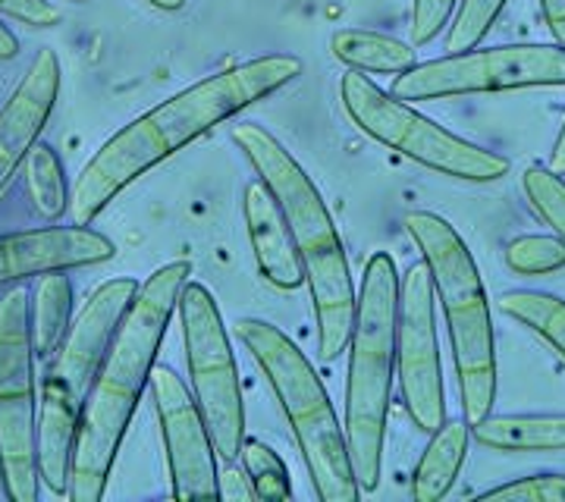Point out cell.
Returning a JSON list of instances; mask_svg holds the SVG:
<instances>
[{
    "label": "cell",
    "instance_id": "cell-1",
    "mask_svg": "<svg viewBox=\"0 0 565 502\" xmlns=\"http://www.w3.org/2000/svg\"><path fill=\"white\" fill-rule=\"evenodd\" d=\"M302 76V61L292 54H267L258 61L230 66L161 100L139 120L122 126L82 167L70 189L73 221L88 226L126 185L141 180L151 167L202 139L245 107L270 98L282 85Z\"/></svg>",
    "mask_w": 565,
    "mask_h": 502
},
{
    "label": "cell",
    "instance_id": "cell-2",
    "mask_svg": "<svg viewBox=\"0 0 565 502\" xmlns=\"http://www.w3.org/2000/svg\"><path fill=\"white\" fill-rule=\"evenodd\" d=\"M185 280H189V264H163L161 270H154L141 282L129 311L122 314L82 405L73 459H70L66 500L98 502L104 496L122 437L132 424L145 386L151 383L154 359L161 352L163 333L177 311Z\"/></svg>",
    "mask_w": 565,
    "mask_h": 502
},
{
    "label": "cell",
    "instance_id": "cell-3",
    "mask_svg": "<svg viewBox=\"0 0 565 502\" xmlns=\"http://www.w3.org/2000/svg\"><path fill=\"white\" fill-rule=\"evenodd\" d=\"M233 141L239 145L258 180L270 189L282 211V221L289 226V236L296 245V255L302 261L305 282L315 305L318 321V349L327 362L340 359L352 337L355 318V286L345 258L343 239L337 233V223L327 211L318 185L302 170L280 141L255 122H243L233 129Z\"/></svg>",
    "mask_w": 565,
    "mask_h": 502
},
{
    "label": "cell",
    "instance_id": "cell-4",
    "mask_svg": "<svg viewBox=\"0 0 565 502\" xmlns=\"http://www.w3.org/2000/svg\"><path fill=\"white\" fill-rule=\"evenodd\" d=\"M396 318H399V270L393 255L374 252L364 264L355 296L345 374V446L362 493L381 487L386 418L396 381Z\"/></svg>",
    "mask_w": 565,
    "mask_h": 502
},
{
    "label": "cell",
    "instance_id": "cell-5",
    "mask_svg": "<svg viewBox=\"0 0 565 502\" xmlns=\"http://www.w3.org/2000/svg\"><path fill=\"white\" fill-rule=\"evenodd\" d=\"M405 229L422 252L434 299L444 311L465 421L478 424L497 402V345L481 270L462 236L444 217L412 211L405 214Z\"/></svg>",
    "mask_w": 565,
    "mask_h": 502
},
{
    "label": "cell",
    "instance_id": "cell-6",
    "mask_svg": "<svg viewBox=\"0 0 565 502\" xmlns=\"http://www.w3.org/2000/svg\"><path fill=\"white\" fill-rule=\"evenodd\" d=\"M139 286L141 282L132 277L102 282L70 321L44 374L39 399V481L57 496H66L73 440L88 386Z\"/></svg>",
    "mask_w": 565,
    "mask_h": 502
},
{
    "label": "cell",
    "instance_id": "cell-7",
    "mask_svg": "<svg viewBox=\"0 0 565 502\" xmlns=\"http://www.w3.org/2000/svg\"><path fill=\"white\" fill-rule=\"evenodd\" d=\"M236 337L262 364L264 377L280 402L282 415L292 427V437L302 449L315 496L321 502H355L359 481L352 471L343 424L333 412V402L323 389L318 371L302 355V349L274 323L243 318L236 321Z\"/></svg>",
    "mask_w": 565,
    "mask_h": 502
},
{
    "label": "cell",
    "instance_id": "cell-8",
    "mask_svg": "<svg viewBox=\"0 0 565 502\" xmlns=\"http://www.w3.org/2000/svg\"><path fill=\"white\" fill-rule=\"evenodd\" d=\"M345 117L367 139L422 163L427 170L462 182H497L509 173V161L475 141L444 129L440 122L408 107V100L377 88L359 70H349L340 82Z\"/></svg>",
    "mask_w": 565,
    "mask_h": 502
},
{
    "label": "cell",
    "instance_id": "cell-9",
    "mask_svg": "<svg viewBox=\"0 0 565 502\" xmlns=\"http://www.w3.org/2000/svg\"><path fill=\"white\" fill-rule=\"evenodd\" d=\"M29 292L0 296V478L13 502L39 500V399Z\"/></svg>",
    "mask_w": 565,
    "mask_h": 502
},
{
    "label": "cell",
    "instance_id": "cell-10",
    "mask_svg": "<svg viewBox=\"0 0 565 502\" xmlns=\"http://www.w3.org/2000/svg\"><path fill=\"white\" fill-rule=\"evenodd\" d=\"M180 323L192 399L202 412L221 462H236L245 440V408L233 342L223 327L221 308L202 282L185 280L180 289Z\"/></svg>",
    "mask_w": 565,
    "mask_h": 502
},
{
    "label": "cell",
    "instance_id": "cell-11",
    "mask_svg": "<svg viewBox=\"0 0 565 502\" xmlns=\"http://www.w3.org/2000/svg\"><path fill=\"white\" fill-rule=\"evenodd\" d=\"M525 88H565L563 44H497L415 63L396 76L390 95L403 100H446Z\"/></svg>",
    "mask_w": 565,
    "mask_h": 502
},
{
    "label": "cell",
    "instance_id": "cell-12",
    "mask_svg": "<svg viewBox=\"0 0 565 502\" xmlns=\"http://www.w3.org/2000/svg\"><path fill=\"white\" fill-rule=\"evenodd\" d=\"M396 381L408 418L418 430L434 434L446 421V389L437 340V299L424 261L412 264L399 280Z\"/></svg>",
    "mask_w": 565,
    "mask_h": 502
},
{
    "label": "cell",
    "instance_id": "cell-13",
    "mask_svg": "<svg viewBox=\"0 0 565 502\" xmlns=\"http://www.w3.org/2000/svg\"><path fill=\"white\" fill-rule=\"evenodd\" d=\"M151 396L161 421L170 493L177 500H217V452L189 386L173 367L154 364Z\"/></svg>",
    "mask_w": 565,
    "mask_h": 502
},
{
    "label": "cell",
    "instance_id": "cell-14",
    "mask_svg": "<svg viewBox=\"0 0 565 502\" xmlns=\"http://www.w3.org/2000/svg\"><path fill=\"white\" fill-rule=\"evenodd\" d=\"M114 242L82 226H41L13 236H0V286L44 277L54 270H76L110 261Z\"/></svg>",
    "mask_w": 565,
    "mask_h": 502
},
{
    "label": "cell",
    "instance_id": "cell-15",
    "mask_svg": "<svg viewBox=\"0 0 565 502\" xmlns=\"http://www.w3.org/2000/svg\"><path fill=\"white\" fill-rule=\"evenodd\" d=\"M61 95V61L51 47H41L29 63L13 95L0 107V195L13 182L25 154L39 141Z\"/></svg>",
    "mask_w": 565,
    "mask_h": 502
},
{
    "label": "cell",
    "instance_id": "cell-16",
    "mask_svg": "<svg viewBox=\"0 0 565 502\" xmlns=\"http://www.w3.org/2000/svg\"><path fill=\"white\" fill-rule=\"evenodd\" d=\"M245 229L252 242V255L258 261L262 277L277 289H299L305 282V270L296 245L289 236V226L282 221V211L270 189L262 180L245 185Z\"/></svg>",
    "mask_w": 565,
    "mask_h": 502
},
{
    "label": "cell",
    "instance_id": "cell-17",
    "mask_svg": "<svg viewBox=\"0 0 565 502\" xmlns=\"http://www.w3.org/2000/svg\"><path fill=\"white\" fill-rule=\"evenodd\" d=\"M471 440L493 452H565V415H503L471 424Z\"/></svg>",
    "mask_w": 565,
    "mask_h": 502
},
{
    "label": "cell",
    "instance_id": "cell-18",
    "mask_svg": "<svg viewBox=\"0 0 565 502\" xmlns=\"http://www.w3.org/2000/svg\"><path fill=\"white\" fill-rule=\"evenodd\" d=\"M471 442V424L468 421H444L418 459V468L412 474V500L437 502L452 490V483L462 471L465 456Z\"/></svg>",
    "mask_w": 565,
    "mask_h": 502
},
{
    "label": "cell",
    "instance_id": "cell-19",
    "mask_svg": "<svg viewBox=\"0 0 565 502\" xmlns=\"http://www.w3.org/2000/svg\"><path fill=\"white\" fill-rule=\"evenodd\" d=\"M330 47H333L337 61L345 63L349 70H359V73L403 76L405 70H412L418 63L412 44L381 35V32H367V29H340L330 41Z\"/></svg>",
    "mask_w": 565,
    "mask_h": 502
},
{
    "label": "cell",
    "instance_id": "cell-20",
    "mask_svg": "<svg viewBox=\"0 0 565 502\" xmlns=\"http://www.w3.org/2000/svg\"><path fill=\"white\" fill-rule=\"evenodd\" d=\"M73 314V282L66 270L44 274L35 286V296L29 301V321H32V345L35 355H47L61 345L63 333Z\"/></svg>",
    "mask_w": 565,
    "mask_h": 502
},
{
    "label": "cell",
    "instance_id": "cell-21",
    "mask_svg": "<svg viewBox=\"0 0 565 502\" xmlns=\"http://www.w3.org/2000/svg\"><path fill=\"white\" fill-rule=\"evenodd\" d=\"M505 318L522 323L565 362V299L541 289H512L500 296Z\"/></svg>",
    "mask_w": 565,
    "mask_h": 502
},
{
    "label": "cell",
    "instance_id": "cell-22",
    "mask_svg": "<svg viewBox=\"0 0 565 502\" xmlns=\"http://www.w3.org/2000/svg\"><path fill=\"white\" fill-rule=\"evenodd\" d=\"M25 182L29 199L44 221H61L70 211V185L63 177L61 158L51 145H32V151L25 154Z\"/></svg>",
    "mask_w": 565,
    "mask_h": 502
},
{
    "label": "cell",
    "instance_id": "cell-23",
    "mask_svg": "<svg viewBox=\"0 0 565 502\" xmlns=\"http://www.w3.org/2000/svg\"><path fill=\"white\" fill-rule=\"evenodd\" d=\"M239 459H243L245 474L252 481L255 500L264 502H282L292 500V483H289V471L282 459L262 440H248L245 437L239 446Z\"/></svg>",
    "mask_w": 565,
    "mask_h": 502
},
{
    "label": "cell",
    "instance_id": "cell-24",
    "mask_svg": "<svg viewBox=\"0 0 565 502\" xmlns=\"http://www.w3.org/2000/svg\"><path fill=\"white\" fill-rule=\"evenodd\" d=\"M509 0H459L452 20L446 25V51H471L490 35V29L503 17Z\"/></svg>",
    "mask_w": 565,
    "mask_h": 502
},
{
    "label": "cell",
    "instance_id": "cell-25",
    "mask_svg": "<svg viewBox=\"0 0 565 502\" xmlns=\"http://www.w3.org/2000/svg\"><path fill=\"white\" fill-rule=\"evenodd\" d=\"M505 267L519 277H541V274H556L565 267V239L556 233L550 236H519L505 245Z\"/></svg>",
    "mask_w": 565,
    "mask_h": 502
},
{
    "label": "cell",
    "instance_id": "cell-26",
    "mask_svg": "<svg viewBox=\"0 0 565 502\" xmlns=\"http://www.w3.org/2000/svg\"><path fill=\"white\" fill-rule=\"evenodd\" d=\"M522 192L537 217L565 239V180L550 167H527L522 173Z\"/></svg>",
    "mask_w": 565,
    "mask_h": 502
},
{
    "label": "cell",
    "instance_id": "cell-27",
    "mask_svg": "<svg viewBox=\"0 0 565 502\" xmlns=\"http://www.w3.org/2000/svg\"><path fill=\"white\" fill-rule=\"evenodd\" d=\"M478 500H512V502H565V474H534L503 483L478 493Z\"/></svg>",
    "mask_w": 565,
    "mask_h": 502
},
{
    "label": "cell",
    "instance_id": "cell-28",
    "mask_svg": "<svg viewBox=\"0 0 565 502\" xmlns=\"http://www.w3.org/2000/svg\"><path fill=\"white\" fill-rule=\"evenodd\" d=\"M459 0H412V41L427 44L444 32Z\"/></svg>",
    "mask_w": 565,
    "mask_h": 502
},
{
    "label": "cell",
    "instance_id": "cell-29",
    "mask_svg": "<svg viewBox=\"0 0 565 502\" xmlns=\"http://www.w3.org/2000/svg\"><path fill=\"white\" fill-rule=\"evenodd\" d=\"M0 13L32 29H54L61 22V10L51 0H0Z\"/></svg>",
    "mask_w": 565,
    "mask_h": 502
},
{
    "label": "cell",
    "instance_id": "cell-30",
    "mask_svg": "<svg viewBox=\"0 0 565 502\" xmlns=\"http://www.w3.org/2000/svg\"><path fill=\"white\" fill-rule=\"evenodd\" d=\"M217 500H255L248 474L236 471L233 462H223V468H217Z\"/></svg>",
    "mask_w": 565,
    "mask_h": 502
},
{
    "label": "cell",
    "instance_id": "cell-31",
    "mask_svg": "<svg viewBox=\"0 0 565 502\" xmlns=\"http://www.w3.org/2000/svg\"><path fill=\"white\" fill-rule=\"evenodd\" d=\"M541 13L553 41L565 47V0H541Z\"/></svg>",
    "mask_w": 565,
    "mask_h": 502
},
{
    "label": "cell",
    "instance_id": "cell-32",
    "mask_svg": "<svg viewBox=\"0 0 565 502\" xmlns=\"http://www.w3.org/2000/svg\"><path fill=\"white\" fill-rule=\"evenodd\" d=\"M20 57V39L0 22V61H17Z\"/></svg>",
    "mask_w": 565,
    "mask_h": 502
},
{
    "label": "cell",
    "instance_id": "cell-33",
    "mask_svg": "<svg viewBox=\"0 0 565 502\" xmlns=\"http://www.w3.org/2000/svg\"><path fill=\"white\" fill-rule=\"evenodd\" d=\"M550 170H556L559 177H565V122L556 141H553V151H550Z\"/></svg>",
    "mask_w": 565,
    "mask_h": 502
},
{
    "label": "cell",
    "instance_id": "cell-34",
    "mask_svg": "<svg viewBox=\"0 0 565 502\" xmlns=\"http://www.w3.org/2000/svg\"><path fill=\"white\" fill-rule=\"evenodd\" d=\"M151 7H158V10H167V13H177L185 7V0H148Z\"/></svg>",
    "mask_w": 565,
    "mask_h": 502
}]
</instances>
